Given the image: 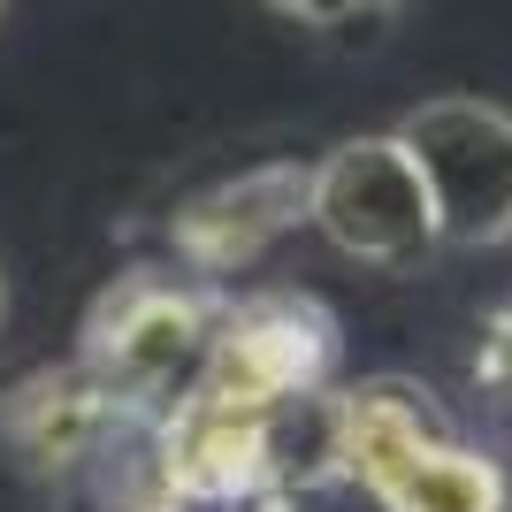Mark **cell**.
Wrapping results in <instances>:
<instances>
[{
	"label": "cell",
	"mask_w": 512,
	"mask_h": 512,
	"mask_svg": "<svg viewBox=\"0 0 512 512\" xmlns=\"http://www.w3.org/2000/svg\"><path fill=\"white\" fill-rule=\"evenodd\" d=\"M306 222L344 260H367V268H421L436 253L428 192L390 130L344 138V146H329L306 169Z\"/></svg>",
	"instance_id": "obj_4"
},
{
	"label": "cell",
	"mask_w": 512,
	"mask_h": 512,
	"mask_svg": "<svg viewBox=\"0 0 512 512\" xmlns=\"http://www.w3.org/2000/svg\"><path fill=\"white\" fill-rule=\"evenodd\" d=\"M123 421V413L100 398L85 367H62V375H39V383L8 390V406H0V428H8V444L31 459V467H77L100 451V436Z\"/></svg>",
	"instance_id": "obj_8"
},
{
	"label": "cell",
	"mask_w": 512,
	"mask_h": 512,
	"mask_svg": "<svg viewBox=\"0 0 512 512\" xmlns=\"http://www.w3.org/2000/svg\"><path fill=\"white\" fill-rule=\"evenodd\" d=\"M268 428L276 406H230L192 390L161 413V490L169 505H253L268 497Z\"/></svg>",
	"instance_id": "obj_6"
},
{
	"label": "cell",
	"mask_w": 512,
	"mask_h": 512,
	"mask_svg": "<svg viewBox=\"0 0 512 512\" xmlns=\"http://www.w3.org/2000/svg\"><path fill=\"white\" fill-rule=\"evenodd\" d=\"M299 222H306V169L299 161H268V169H245L230 184L199 192L176 214V253L199 276H230V268H253L268 245H283Z\"/></svg>",
	"instance_id": "obj_7"
},
{
	"label": "cell",
	"mask_w": 512,
	"mask_h": 512,
	"mask_svg": "<svg viewBox=\"0 0 512 512\" xmlns=\"http://www.w3.org/2000/svg\"><path fill=\"white\" fill-rule=\"evenodd\" d=\"M268 8H283V16H299V23H321V31H344V39H367L406 0H268Z\"/></svg>",
	"instance_id": "obj_10"
},
{
	"label": "cell",
	"mask_w": 512,
	"mask_h": 512,
	"mask_svg": "<svg viewBox=\"0 0 512 512\" xmlns=\"http://www.w3.org/2000/svg\"><path fill=\"white\" fill-rule=\"evenodd\" d=\"M161 512H222V505H161ZM245 512H268V505H260V497H253V505H245Z\"/></svg>",
	"instance_id": "obj_11"
},
{
	"label": "cell",
	"mask_w": 512,
	"mask_h": 512,
	"mask_svg": "<svg viewBox=\"0 0 512 512\" xmlns=\"http://www.w3.org/2000/svg\"><path fill=\"white\" fill-rule=\"evenodd\" d=\"M337 467H352L390 512H505V467L451 436L421 383L375 375L337 390Z\"/></svg>",
	"instance_id": "obj_1"
},
{
	"label": "cell",
	"mask_w": 512,
	"mask_h": 512,
	"mask_svg": "<svg viewBox=\"0 0 512 512\" xmlns=\"http://www.w3.org/2000/svg\"><path fill=\"white\" fill-rule=\"evenodd\" d=\"M260 505L268 512H390L352 467H321V474H306V482H291V490L260 497Z\"/></svg>",
	"instance_id": "obj_9"
},
{
	"label": "cell",
	"mask_w": 512,
	"mask_h": 512,
	"mask_svg": "<svg viewBox=\"0 0 512 512\" xmlns=\"http://www.w3.org/2000/svg\"><path fill=\"white\" fill-rule=\"evenodd\" d=\"M222 306L176 276H123L85 321V375L115 413H169L192 398Z\"/></svg>",
	"instance_id": "obj_2"
},
{
	"label": "cell",
	"mask_w": 512,
	"mask_h": 512,
	"mask_svg": "<svg viewBox=\"0 0 512 512\" xmlns=\"http://www.w3.org/2000/svg\"><path fill=\"white\" fill-rule=\"evenodd\" d=\"M0 321H8V283H0Z\"/></svg>",
	"instance_id": "obj_12"
},
{
	"label": "cell",
	"mask_w": 512,
	"mask_h": 512,
	"mask_svg": "<svg viewBox=\"0 0 512 512\" xmlns=\"http://www.w3.org/2000/svg\"><path fill=\"white\" fill-rule=\"evenodd\" d=\"M505 406H512V398H505Z\"/></svg>",
	"instance_id": "obj_13"
},
{
	"label": "cell",
	"mask_w": 512,
	"mask_h": 512,
	"mask_svg": "<svg viewBox=\"0 0 512 512\" xmlns=\"http://www.w3.org/2000/svg\"><path fill=\"white\" fill-rule=\"evenodd\" d=\"M436 214V245H497L512 237V115L474 92L421 100L390 130Z\"/></svg>",
	"instance_id": "obj_3"
},
{
	"label": "cell",
	"mask_w": 512,
	"mask_h": 512,
	"mask_svg": "<svg viewBox=\"0 0 512 512\" xmlns=\"http://www.w3.org/2000/svg\"><path fill=\"white\" fill-rule=\"evenodd\" d=\"M329 352H337L329 314L314 299L268 291V299H245V306L214 314V344H207V367H199L192 390L230 398V406H291V398L321 390Z\"/></svg>",
	"instance_id": "obj_5"
}]
</instances>
